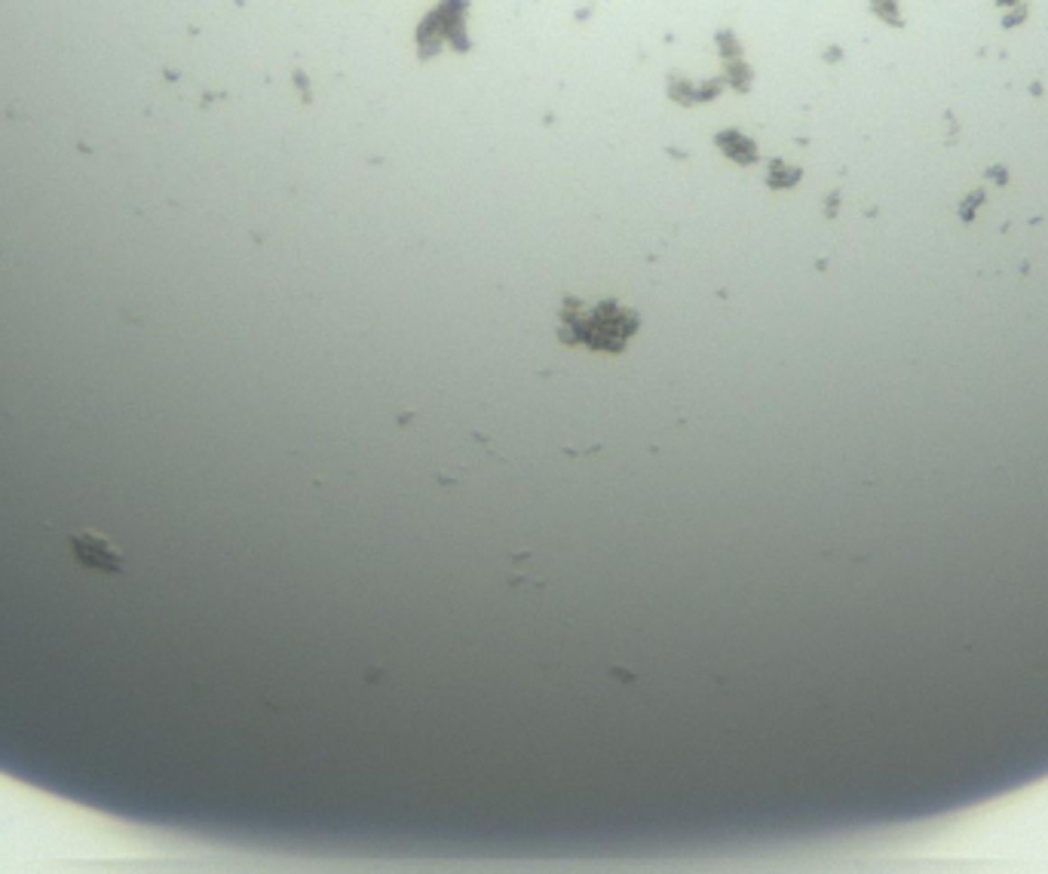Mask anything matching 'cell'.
<instances>
[{"label":"cell","instance_id":"obj_1","mask_svg":"<svg viewBox=\"0 0 1048 874\" xmlns=\"http://www.w3.org/2000/svg\"><path fill=\"white\" fill-rule=\"evenodd\" d=\"M71 553H74V559L83 564V568L105 571V574H120L123 564H126V559H123V553H120V546H116L114 540H107L105 534H98V531H77L74 537H71Z\"/></svg>","mask_w":1048,"mask_h":874}]
</instances>
